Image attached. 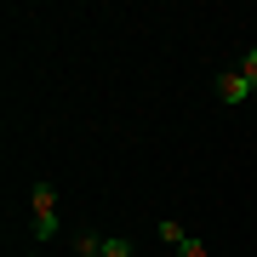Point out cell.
<instances>
[{
  "label": "cell",
  "mask_w": 257,
  "mask_h": 257,
  "mask_svg": "<svg viewBox=\"0 0 257 257\" xmlns=\"http://www.w3.org/2000/svg\"><path fill=\"white\" fill-rule=\"evenodd\" d=\"M29 211H35V240H52L57 234V189L52 183H35V189H29Z\"/></svg>",
  "instance_id": "obj_1"
},
{
  "label": "cell",
  "mask_w": 257,
  "mask_h": 257,
  "mask_svg": "<svg viewBox=\"0 0 257 257\" xmlns=\"http://www.w3.org/2000/svg\"><path fill=\"white\" fill-rule=\"evenodd\" d=\"M251 92H257V86H251V80H246V74H240V69H229V74H217V97L229 103V109H240V103H246Z\"/></svg>",
  "instance_id": "obj_2"
},
{
  "label": "cell",
  "mask_w": 257,
  "mask_h": 257,
  "mask_svg": "<svg viewBox=\"0 0 257 257\" xmlns=\"http://www.w3.org/2000/svg\"><path fill=\"white\" fill-rule=\"evenodd\" d=\"M69 257H103V240H97V234H80V240L69 246Z\"/></svg>",
  "instance_id": "obj_3"
},
{
  "label": "cell",
  "mask_w": 257,
  "mask_h": 257,
  "mask_svg": "<svg viewBox=\"0 0 257 257\" xmlns=\"http://www.w3.org/2000/svg\"><path fill=\"white\" fill-rule=\"evenodd\" d=\"M155 234L166 240V246H177V240H183V223H177V217H160V223H155Z\"/></svg>",
  "instance_id": "obj_4"
},
{
  "label": "cell",
  "mask_w": 257,
  "mask_h": 257,
  "mask_svg": "<svg viewBox=\"0 0 257 257\" xmlns=\"http://www.w3.org/2000/svg\"><path fill=\"white\" fill-rule=\"evenodd\" d=\"M177 257H211V251H206V240H194V234H183V240H177Z\"/></svg>",
  "instance_id": "obj_5"
},
{
  "label": "cell",
  "mask_w": 257,
  "mask_h": 257,
  "mask_svg": "<svg viewBox=\"0 0 257 257\" xmlns=\"http://www.w3.org/2000/svg\"><path fill=\"white\" fill-rule=\"evenodd\" d=\"M103 257H132V240H120V234H109V240H103Z\"/></svg>",
  "instance_id": "obj_6"
},
{
  "label": "cell",
  "mask_w": 257,
  "mask_h": 257,
  "mask_svg": "<svg viewBox=\"0 0 257 257\" xmlns=\"http://www.w3.org/2000/svg\"><path fill=\"white\" fill-rule=\"evenodd\" d=\"M240 74H246V80H251V86H257V46H251V52H246V57H240Z\"/></svg>",
  "instance_id": "obj_7"
},
{
  "label": "cell",
  "mask_w": 257,
  "mask_h": 257,
  "mask_svg": "<svg viewBox=\"0 0 257 257\" xmlns=\"http://www.w3.org/2000/svg\"><path fill=\"white\" fill-rule=\"evenodd\" d=\"M23 257H46V251H23Z\"/></svg>",
  "instance_id": "obj_8"
}]
</instances>
